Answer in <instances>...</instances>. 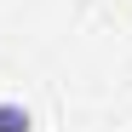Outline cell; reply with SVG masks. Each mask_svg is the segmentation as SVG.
I'll return each mask as SVG.
<instances>
[{
    "instance_id": "cell-1",
    "label": "cell",
    "mask_w": 132,
    "mask_h": 132,
    "mask_svg": "<svg viewBox=\"0 0 132 132\" xmlns=\"http://www.w3.org/2000/svg\"><path fill=\"white\" fill-rule=\"evenodd\" d=\"M0 132H35L29 103H17V98H0Z\"/></svg>"
}]
</instances>
